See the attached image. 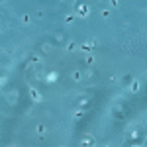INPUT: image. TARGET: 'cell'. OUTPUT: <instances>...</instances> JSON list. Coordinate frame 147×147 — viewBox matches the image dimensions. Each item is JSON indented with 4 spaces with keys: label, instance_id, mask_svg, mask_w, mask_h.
<instances>
[{
    "label": "cell",
    "instance_id": "obj_1",
    "mask_svg": "<svg viewBox=\"0 0 147 147\" xmlns=\"http://www.w3.org/2000/svg\"><path fill=\"white\" fill-rule=\"evenodd\" d=\"M80 147H96V139L92 134H86V136L80 139Z\"/></svg>",
    "mask_w": 147,
    "mask_h": 147
},
{
    "label": "cell",
    "instance_id": "obj_2",
    "mask_svg": "<svg viewBox=\"0 0 147 147\" xmlns=\"http://www.w3.org/2000/svg\"><path fill=\"white\" fill-rule=\"evenodd\" d=\"M77 14L82 18H88L90 16V6L88 4H77Z\"/></svg>",
    "mask_w": 147,
    "mask_h": 147
},
{
    "label": "cell",
    "instance_id": "obj_3",
    "mask_svg": "<svg viewBox=\"0 0 147 147\" xmlns=\"http://www.w3.org/2000/svg\"><path fill=\"white\" fill-rule=\"evenodd\" d=\"M30 98L34 102H41V92H37L34 86H32V88H30Z\"/></svg>",
    "mask_w": 147,
    "mask_h": 147
},
{
    "label": "cell",
    "instance_id": "obj_4",
    "mask_svg": "<svg viewBox=\"0 0 147 147\" xmlns=\"http://www.w3.org/2000/svg\"><path fill=\"white\" fill-rule=\"evenodd\" d=\"M20 22H22L24 26H30V24H32V16H28V14H24V16H20Z\"/></svg>",
    "mask_w": 147,
    "mask_h": 147
},
{
    "label": "cell",
    "instance_id": "obj_5",
    "mask_svg": "<svg viewBox=\"0 0 147 147\" xmlns=\"http://www.w3.org/2000/svg\"><path fill=\"white\" fill-rule=\"evenodd\" d=\"M71 77H73L75 82H80V80H82V73H80V71H73V75H71Z\"/></svg>",
    "mask_w": 147,
    "mask_h": 147
},
{
    "label": "cell",
    "instance_id": "obj_6",
    "mask_svg": "<svg viewBox=\"0 0 147 147\" xmlns=\"http://www.w3.org/2000/svg\"><path fill=\"white\" fill-rule=\"evenodd\" d=\"M139 90V80H131V84H129V92H137Z\"/></svg>",
    "mask_w": 147,
    "mask_h": 147
},
{
    "label": "cell",
    "instance_id": "obj_7",
    "mask_svg": "<svg viewBox=\"0 0 147 147\" xmlns=\"http://www.w3.org/2000/svg\"><path fill=\"white\" fill-rule=\"evenodd\" d=\"M84 61H86V65H94V61H96V57L92 55V53H88V55L84 57Z\"/></svg>",
    "mask_w": 147,
    "mask_h": 147
},
{
    "label": "cell",
    "instance_id": "obj_8",
    "mask_svg": "<svg viewBox=\"0 0 147 147\" xmlns=\"http://www.w3.org/2000/svg\"><path fill=\"white\" fill-rule=\"evenodd\" d=\"M35 131H37L39 136H43V134L47 131V127H45V125H41V124H39V125H35Z\"/></svg>",
    "mask_w": 147,
    "mask_h": 147
},
{
    "label": "cell",
    "instance_id": "obj_9",
    "mask_svg": "<svg viewBox=\"0 0 147 147\" xmlns=\"http://www.w3.org/2000/svg\"><path fill=\"white\" fill-rule=\"evenodd\" d=\"M53 80H57V73H49L47 75V82H53Z\"/></svg>",
    "mask_w": 147,
    "mask_h": 147
},
{
    "label": "cell",
    "instance_id": "obj_10",
    "mask_svg": "<svg viewBox=\"0 0 147 147\" xmlns=\"http://www.w3.org/2000/svg\"><path fill=\"white\" fill-rule=\"evenodd\" d=\"M8 96H10V102L14 104V102H16V98H18V92H16V90H12L10 94H8Z\"/></svg>",
    "mask_w": 147,
    "mask_h": 147
},
{
    "label": "cell",
    "instance_id": "obj_11",
    "mask_svg": "<svg viewBox=\"0 0 147 147\" xmlns=\"http://www.w3.org/2000/svg\"><path fill=\"white\" fill-rule=\"evenodd\" d=\"M73 20H75L73 14H67V16H65V22H67V24H73Z\"/></svg>",
    "mask_w": 147,
    "mask_h": 147
},
{
    "label": "cell",
    "instance_id": "obj_12",
    "mask_svg": "<svg viewBox=\"0 0 147 147\" xmlns=\"http://www.w3.org/2000/svg\"><path fill=\"white\" fill-rule=\"evenodd\" d=\"M49 49H51L49 43H43V45H41V51H43V53H49Z\"/></svg>",
    "mask_w": 147,
    "mask_h": 147
},
{
    "label": "cell",
    "instance_id": "obj_13",
    "mask_svg": "<svg viewBox=\"0 0 147 147\" xmlns=\"http://www.w3.org/2000/svg\"><path fill=\"white\" fill-rule=\"evenodd\" d=\"M63 39H65V35H63V34H55V41H59V43H61Z\"/></svg>",
    "mask_w": 147,
    "mask_h": 147
},
{
    "label": "cell",
    "instance_id": "obj_14",
    "mask_svg": "<svg viewBox=\"0 0 147 147\" xmlns=\"http://www.w3.org/2000/svg\"><path fill=\"white\" fill-rule=\"evenodd\" d=\"M75 47H77V45H75V41H69V43H67V49H69V51H73Z\"/></svg>",
    "mask_w": 147,
    "mask_h": 147
},
{
    "label": "cell",
    "instance_id": "obj_15",
    "mask_svg": "<svg viewBox=\"0 0 147 147\" xmlns=\"http://www.w3.org/2000/svg\"><path fill=\"white\" fill-rule=\"evenodd\" d=\"M104 147H114V145H112V143H106V145H104Z\"/></svg>",
    "mask_w": 147,
    "mask_h": 147
},
{
    "label": "cell",
    "instance_id": "obj_16",
    "mask_svg": "<svg viewBox=\"0 0 147 147\" xmlns=\"http://www.w3.org/2000/svg\"><path fill=\"white\" fill-rule=\"evenodd\" d=\"M57 147H67V145H57Z\"/></svg>",
    "mask_w": 147,
    "mask_h": 147
}]
</instances>
